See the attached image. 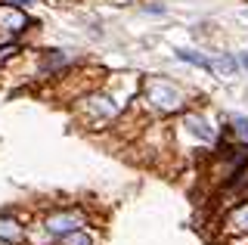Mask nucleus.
<instances>
[{"label": "nucleus", "instance_id": "f257e3e1", "mask_svg": "<svg viewBox=\"0 0 248 245\" xmlns=\"http://www.w3.org/2000/svg\"><path fill=\"white\" fill-rule=\"evenodd\" d=\"M50 233H68V230H78L81 227V217H75V214H59V217H50Z\"/></svg>", "mask_w": 248, "mask_h": 245}, {"label": "nucleus", "instance_id": "f03ea898", "mask_svg": "<svg viewBox=\"0 0 248 245\" xmlns=\"http://www.w3.org/2000/svg\"><path fill=\"white\" fill-rule=\"evenodd\" d=\"M177 56L183 59V62H192V65H202V68H211L205 56H199V53H189V50H177Z\"/></svg>", "mask_w": 248, "mask_h": 245}, {"label": "nucleus", "instance_id": "7ed1b4c3", "mask_svg": "<svg viewBox=\"0 0 248 245\" xmlns=\"http://www.w3.org/2000/svg\"><path fill=\"white\" fill-rule=\"evenodd\" d=\"M189 127L202 137V140H214V131H208V124H205L202 118H189Z\"/></svg>", "mask_w": 248, "mask_h": 245}, {"label": "nucleus", "instance_id": "20e7f679", "mask_svg": "<svg viewBox=\"0 0 248 245\" xmlns=\"http://www.w3.org/2000/svg\"><path fill=\"white\" fill-rule=\"evenodd\" d=\"M0 19H6V22H10V25H13V31H19V28L25 25V19H22L19 13H13V10H0Z\"/></svg>", "mask_w": 248, "mask_h": 245}, {"label": "nucleus", "instance_id": "39448f33", "mask_svg": "<svg viewBox=\"0 0 248 245\" xmlns=\"http://www.w3.org/2000/svg\"><path fill=\"white\" fill-rule=\"evenodd\" d=\"M152 96H158L165 109H170V106H177V93H174V90H152Z\"/></svg>", "mask_w": 248, "mask_h": 245}, {"label": "nucleus", "instance_id": "423d86ee", "mask_svg": "<svg viewBox=\"0 0 248 245\" xmlns=\"http://www.w3.org/2000/svg\"><path fill=\"white\" fill-rule=\"evenodd\" d=\"M236 127H239V134H242V137H248V121L245 118H236Z\"/></svg>", "mask_w": 248, "mask_h": 245}, {"label": "nucleus", "instance_id": "0eeeda50", "mask_svg": "<svg viewBox=\"0 0 248 245\" xmlns=\"http://www.w3.org/2000/svg\"><path fill=\"white\" fill-rule=\"evenodd\" d=\"M236 227H248V211H242V214L236 217Z\"/></svg>", "mask_w": 248, "mask_h": 245}, {"label": "nucleus", "instance_id": "6e6552de", "mask_svg": "<svg viewBox=\"0 0 248 245\" xmlns=\"http://www.w3.org/2000/svg\"><path fill=\"white\" fill-rule=\"evenodd\" d=\"M239 62H242V65L248 68V53H242V59H239Z\"/></svg>", "mask_w": 248, "mask_h": 245}]
</instances>
